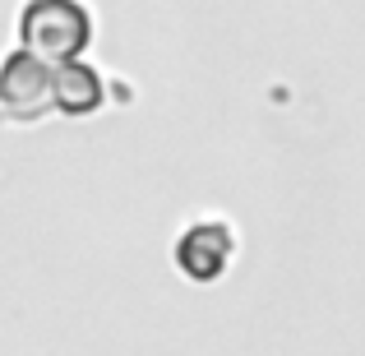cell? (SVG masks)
Returning a JSON list of instances; mask_svg holds the SVG:
<instances>
[{
    "mask_svg": "<svg viewBox=\"0 0 365 356\" xmlns=\"http://www.w3.org/2000/svg\"><path fill=\"white\" fill-rule=\"evenodd\" d=\"M24 28H42V37L51 42L46 51H74V46H83V37H88L83 14L70 5V0H37V5L28 9Z\"/></svg>",
    "mask_w": 365,
    "mask_h": 356,
    "instance_id": "cell-1",
    "label": "cell"
},
{
    "mask_svg": "<svg viewBox=\"0 0 365 356\" xmlns=\"http://www.w3.org/2000/svg\"><path fill=\"white\" fill-rule=\"evenodd\" d=\"M51 88H56V83L46 79V74L28 61V56H14V61L5 65V74H0V98L9 102V111H14V116L37 111L46 98H51Z\"/></svg>",
    "mask_w": 365,
    "mask_h": 356,
    "instance_id": "cell-2",
    "label": "cell"
},
{
    "mask_svg": "<svg viewBox=\"0 0 365 356\" xmlns=\"http://www.w3.org/2000/svg\"><path fill=\"white\" fill-rule=\"evenodd\" d=\"M227 255H232V236L222 227H195V232L180 240V264L195 278H213L227 264Z\"/></svg>",
    "mask_w": 365,
    "mask_h": 356,
    "instance_id": "cell-3",
    "label": "cell"
}]
</instances>
